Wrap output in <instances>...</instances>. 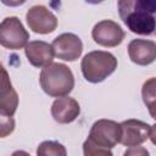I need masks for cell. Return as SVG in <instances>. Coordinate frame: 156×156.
I'll return each instance as SVG.
<instances>
[{
	"label": "cell",
	"mask_w": 156,
	"mask_h": 156,
	"mask_svg": "<svg viewBox=\"0 0 156 156\" xmlns=\"http://www.w3.org/2000/svg\"><path fill=\"white\" fill-rule=\"evenodd\" d=\"M55 56L63 61H76L83 51L80 38L73 33H62L52 41Z\"/></svg>",
	"instance_id": "8"
},
{
	"label": "cell",
	"mask_w": 156,
	"mask_h": 156,
	"mask_svg": "<svg viewBox=\"0 0 156 156\" xmlns=\"http://www.w3.org/2000/svg\"><path fill=\"white\" fill-rule=\"evenodd\" d=\"M83 154L84 156H113L110 149L101 147L89 139H87L83 144Z\"/></svg>",
	"instance_id": "16"
},
{
	"label": "cell",
	"mask_w": 156,
	"mask_h": 156,
	"mask_svg": "<svg viewBox=\"0 0 156 156\" xmlns=\"http://www.w3.org/2000/svg\"><path fill=\"white\" fill-rule=\"evenodd\" d=\"M118 13L127 28L138 35H156V0H119Z\"/></svg>",
	"instance_id": "1"
},
{
	"label": "cell",
	"mask_w": 156,
	"mask_h": 156,
	"mask_svg": "<svg viewBox=\"0 0 156 156\" xmlns=\"http://www.w3.org/2000/svg\"><path fill=\"white\" fill-rule=\"evenodd\" d=\"M37 156H67V150L58 141L46 140L39 144Z\"/></svg>",
	"instance_id": "15"
},
{
	"label": "cell",
	"mask_w": 156,
	"mask_h": 156,
	"mask_svg": "<svg viewBox=\"0 0 156 156\" xmlns=\"http://www.w3.org/2000/svg\"><path fill=\"white\" fill-rule=\"evenodd\" d=\"M80 68L88 82L100 83L115 72L117 68V58L107 51H90L82 58Z\"/></svg>",
	"instance_id": "3"
},
{
	"label": "cell",
	"mask_w": 156,
	"mask_h": 156,
	"mask_svg": "<svg viewBox=\"0 0 156 156\" xmlns=\"http://www.w3.org/2000/svg\"><path fill=\"white\" fill-rule=\"evenodd\" d=\"M128 55L132 62L147 66L156 60V43L146 39H133L128 44Z\"/></svg>",
	"instance_id": "11"
},
{
	"label": "cell",
	"mask_w": 156,
	"mask_h": 156,
	"mask_svg": "<svg viewBox=\"0 0 156 156\" xmlns=\"http://www.w3.org/2000/svg\"><path fill=\"white\" fill-rule=\"evenodd\" d=\"M2 72V83H1V95H0V112L2 116L12 117L18 106V95L12 88L7 72L1 67Z\"/></svg>",
	"instance_id": "13"
},
{
	"label": "cell",
	"mask_w": 156,
	"mask_h": 156,
	"mask_svg": "<svg viewBox=\"0 0 156 156\" xmlns=\"http://www.w3.org/2000/svg\"><path fill=\"white\" fill-rule=\"evenodd\" d=\"M28 62L38 68H44L52 63L55 51L51 44L43 40H32L24 48Z\"/></svg>",
	"instance_id": "10"
},
{
	"label": "cell",
	"mask_w": 156,
	"mask_h": 156,
	"mask_svg": "<svg viewBox=\"0 0 156 156\" xmlns=\"http://www.w3.org/2000/svg\"><path fill=\"white\" fill-rule=\"evenodd\" d=\"M26 20L29 29L39 34H49L57 27L56 16L43 5L32 6L26 13Z\"/></svg>",
	"instance_id": "7"
},
{
	"label": "cell",
	"mask_w": 156,
	"mask_h": 156,
	"mask_svg": "<svg viewBox=\"0 0 156 156\" xmlns=\"http://www.w3.org/2000/svg\"><path fill=\"white\" fill-rule=\"evenodd\" d=\"M123 156H150V154L143 146H132L124 151Z\"/></svg>",
	"instance_id": "18"
},
{
	"label": "cell",
	"mask_w": 156,
	"mask_h": 156,
	"mask_svg": "<svg viewBox=\"0 0 156 156\" xmlns=\"http://www.w3.org/2000/svg\"><path fill=\"white\" fill-rule=\"evenodd\" d=\"M15 128V121L10 116H2L1 115V136L5 138L7 134L12 133Z\"/></svg>",
	"instance_id": "17"
},
{
	"label": "cell",
	"mask_w": 156,
	"mask_h": 156,
	"mask_svg": "<svg viewBox=\"0 0 156 156\" xmlns=\"http://www.w3.org/2000/svg\"><path fill=\"white\" fill-rule=\"evenodd\" d=\"M80 113V106L77 100L69 96L57 98L51 105L52 118L61 124L73 122Z\"/></svg>",
	"instance_id": "12"
},
{
	"label": "cell",
	"mask_w": 156,
	"mask_h": 156,
	"mask_svg": "<svg viewBox=\"0 0 156 156\" xmlns=\"http://www.w3.org/2000/svg\"><path fill=\"white\" fill-rule=\"evenodd\" d=\"M11 156H30L28 152H26V151H23V150H17V151H15Z\"/></svg>",
	"instance_id": "20"
},
{
	"label": "cell",
	"mask_w": 156,
	"mask_h": 156,
	"mask_svg": "<svg viewBox=\"0 0 156 156\" xmlns=\"http://www.w3.org/2000/svg\"><path fill=\"white\" fill-rule=\"evenodd\" d=\"M151 126L139 119H127L121 123V144L124 146H139L149 139Z\"/></svg>",
	"instance_id": "9"
},
{
	"label": "cell",
	"mask_w": 156,
	"mask_h": 156,
	"mask_svg": "<svg viewBox=\"0 0 156 156\" xmlns=\"http://www.w3.org/2000/svg\"><path fill=\"white\" fill-rule=\"evenodd\" d=\"M124 35L126 33L122 27L117 22L111 20H102L98 22L91 30L94 41L106 48H115L119 45L123 41Z\"/></svg>",
	"instance_id": "6"
},
{
	"label": "cell",
	"mask_w": 156,
	"mask_h": 156,
	"mask_svg": "<svg viewBox=\"0 0 156 156\" xmlns=\"http://www.w3.org/2000/svg\"><path fill=\"white\" fill-rule=\"evenodd\" d=\"M149 138H150L151 143H152L154 145H156V123H155L154 126H151V128H150V134H149Z\"/></svg>",
	"instance_id": "19"
},
{
	"label": "cell",
	"mask_w": 156,
	"mask_h": 156,
	"mask_svg": "<svg viewBox=\"0 0 156 156\" xmlns=\"http://www.w3.org/2000/svg\"><path fill=\"white\" fill-rule=\"evenodd\" d=\"M41 89L52 98L68 95L74 88V77L71 68L63 63L52 62L44 67L39 76Z\"/></svg>",
	"instance_id": "2"
},
{
	"label": "cell",
	"mask_w": 156,
	"mask_h": 156,
	"mask_svg": "<svg viewBox=\"0 0 156 156\" xmlns=\"http://www.w3.org/2000/svg\"><path fill=\"white\" fill-rule=\"evenodd\" d=\"M121 123L111 119H99L91 126L88 139L101 147L112 149L121 141Z\"/></svg>",
	"instance_id": "5"
},
{
	"label": "cell",
	"mask_w": 156,
	"mask_h": 156,
	"mask_svg": "<svg viewBox=\"0 0 156 156\" xmlns=\"http://www.w3.org/2000/svg\"><path fill=\"white\" fill-rule=\"evenodd\" d=\"M29 33L16 17H6L0 24V44L10 50H18L28 44Z\"/></svg>",
	"instance_id": "4"
},
{
	"label": "cell",
	"mask_w": 156,
	"mask_h": 156,
	"mask_svg": "<svg viewBox=\"0 0 156 156\" xmlns=\"http://www.w3.org/2000/svg\"><path fill=\"white\" fill-rule=\"evenodd\" d=\"M141 98L149 110L150 116L156 121V77L144 82L141 88Z\"/></svg>",
	"instance_id": "14"
}]
</instances>
